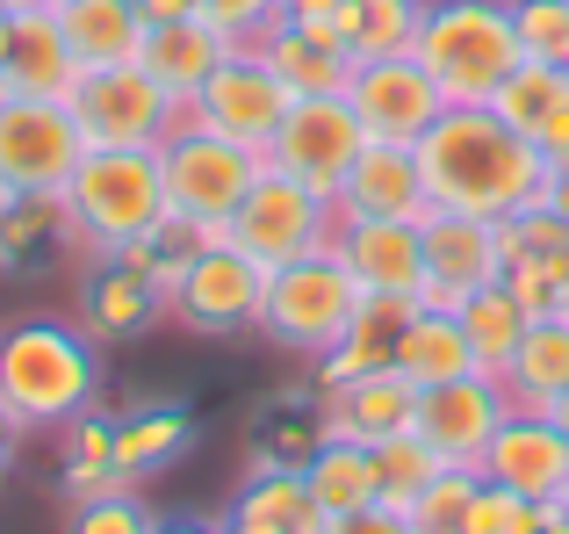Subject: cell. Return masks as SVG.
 <instances>
[{
    "instance_id": "6da1fadb",
    "label": "cell",
    "mask_w": 569,
    "mask_h": 534,
    "mask_svg": "<svg viewBox=\"0 0 569 534\" xmlns=\"http://www.w3.org/2000/svg\"><path fill=\"white\" fill-rule=\"evenodd\" d=\"M418 174H426L432 210L461 217H512L527 202H541L548 159L527 130H512L490 101H447V116L418 138Z\"/></svg>"
},
{
    "instance_id": "7a4b0ae2",
    "label": "cell",
    "mask_w": 569,
    "mask_h": 534,
    "mask_svg": "<svg viewBox=\"0 0 569 534\" xmlns=\"http://www.w3.org/2000/svg\"><path fill=\"white\" fill-rule=\"evenodd\" d=\"M0 397L22 426H72L101 405V339L80 318H22L0 333Z\"/></svg>"
},
{
    "instance_id": "3957f363",
    "label": "cell",
    "mask_w": 569,
    "mask_h": 534,
    "mask_svg": "<svg viewBox=\"0 0 569 534\" xmlns=\"http://www.w3.org/2000/svg\"><path fill=\"white\" fill-rule=\"evenodd\" d=\"M66 217L87 260L130 254L167 225V181H159V145H87L66 181Z\"/></svg>"
},
{
    "instance_id": "277c9868",
    "label": "cell",
    "mask_w": 569,
    "mask_h": 534,
    "mask_svg": "<svg viewBox=\"0 0 569 534\" xmlns=\"http://www.w3.org/2000/svg\"><path fill=\"white\" fill-rule=\"evenodd\" d=\"M411 58L440 80L447 101H490L505 72L527 58L512 29V0H426V29H418Z\"/></svg>"
},
{
    "instance_id": "5b68a950",
    "label": "cell",
    "mask_w": 569,
    "mask_h": 534,
    "mask_svg": "<svg viewBox=\"0 0 569 534\" xmlns=\"http://www.w3.org/2000/svg\"><path fill=\"white\" fill-rule=\"evenodd\" d=\"M361 310V281L347 275V260L325 246L289 267H267V296H260V333L296 362H325L339 347V333Z\"/></svg>"
},
{
    "instance_id": "8992f818",
    "label": "cell",
    "mask_w": 569,
    "mask_h": 534,
    "mask_svg": "<svg viewBox=\"0 0 569 534\" xmlns=\"http://www.w3.org/2000/svg\"><path fill=\"white\" fill-rule=\"evenodd\" d=\"M260 167H267L260 152H246V145H231V138H217V130L188 123V116L167 130V145H159L167 210L188 217V225H202L209 246L231 239V217H238V202H246V188L260 181Z\"/></svg>"
},
{
    "instance_id": "52a82bcc",
    "label": "cell",
    "mask_w": 569,
    "mask_h": 534,
    "mask_svg": "<svg viewBox=\"0 0 569 534\" xmlns=\"http://www.w3.org/2000/svg\"><path fill=\"white\" fill-rule=\"evenodd\" d=\"M332 231H339L332 196H318V188L289 181V174H274V167H260V181L246 188V202H238V217H231V246L252 254L260 267H289L303 254H325Z\"/></svg>"
},
{
    "instance_id": "ba28073f",
    "label": "cell",
    "mask_w": 569,
    "mask_h": 534,
    "mask_svg": "<svg viewBox=\"0 0 569 534\" xmlns=\"http://www.w3.org/2000/svg\"><path fill=\"white\" fill-rule=\"evenodd\" d=\"M87 152V130L51 95H0V188L66 196L72 167Z\"/></svg>"
},
{
    "instance_id": "9c48e42d",
    "label": "cell",
    "mask_w": 569,
    "mask_h": 534,
    "mask_svg": "<svg viewBox=\"0 0 569 534\" xmlns=\"http://www.w3.org/2000/svg\"><path fill=\"white\" fill-rule=\"evenodd\" d=\"M66 109L80 116L87 145H167V130L188 116L144 66H94V72H80L72 95H66Z\"/></svg>"
},
{
    "instance_id": "30bf717a",
    "label": "cell",
    "mask_w": 569,
    "mask_h": 534,
    "mask_svg": "<svg viewBox=\"0 0 569 534\" xmlns=\"http://www.w3.org/2000/svg\"><path fill=\"white\" fill-rule=\"evenodd\" d=\"M361 145H368V123L353 116L347 95H303L281 116L274 145H267V167L303 181V188H318V196H339V181L353 174Z\"/></svg>"
},
{
    "instance_id": "8fae6325",
    "label": "cell",
    "mask_w": 569,
    "mask_h": 534,
    "mask_svg": "<svg viewBox=\"0 0 569 534\" xmlns=\"http://www.w3.org/2000/svg\"><path fill=\"white\" fill-rule=\"evenodd\" d=\"M289 109H296V95L281 87V72L267 66L252 43H238V51L209 72L202 95L188 101V123H202V130H217V138H231V145H246V152L267 159V145H274V130H281Z\"/></svg>"
},
{
    "instance_id": "7c38bea8",
    "label": "cell",
    "mask_w": 569,
    "mask_h": 534,
    "mask_svg": "<svg viewBox=\"0 0 569 534\" xmlns=\"http://www.w3.org/2000/svg\"><path fill=\"white\" fill-rule=\"evenodd\" d=\"M418 239H426V281H418V304L461 310L476 289L505 281V239H498L490 217L426 210V217H418Z\"/></svg>"
},
{
    "instance_id": "4fadbf2b",
    "label": "cell",
    "mask_w": 569,
    "mask_h": 534,
    "mask_svg": "<svg viewBox=\"0 0 569 534\" xmlns=\"http://www.w3.org/2000/svg\"><path fill=\"white\" fill-rule=\"evenodd\" d=\"M260 296H267V267L223 239V246H202V254H194V267L181 275V289H173L167 310L202 339H231V333H252V325H260Z\"/></svg>"
},
{
    "instance_id": "5bb4252c",
    "label": "cell",
    "mask_w": 569,
    "mask_h": 534,
    "mask_svg": "<svg viewBox=\"0 0 569 534\" xmlns=\"http://www.w3.org/2000/svg\"><path fill=\"white\" fill-rule=\"evenodd\" d=\"M505 412H512L505 383L476 368V376H455V383H432V390H418V426H411V434L426 441L440 463L483 469V448H490V434L505 426Z\"/></svg>"
},
{
    "instance_id": "9a60e30c",
    "label": "cell",
    "mask_w": 569,
    "mask_h": 534,
    "mask_svg": "<svg viewBox=\"0 0 569 534\" xmlns=\"http://www.w3.org/2000/svg\"><path fill=\"white\" fill-rule=\"evenodd\" d=\"M347 101H353V116L368 123V138H389V145H418L447 116L440 80H432L418 58H376V66H353Z\"/></svg>"
},
{
    "instance_id": "2e32d148",
    "label": "cell",
    "mask_w": 569,
    "mask_h": 534,
    "mask_svg": "<svg viewBox=\"0 0 569 534\" xmlns=\"http://www.w3.org/2000/svg\"><path fill=\"white\" fill-rule=\"evenodd\" d=\"M483 477L505 484V492L519 498H541V506H562L569 492V434L548 412H505V426L490 434L483 448Z\"/></svg>"
},
{
    "instance_id": "e0dca14e",
    "label": "cell",
    "mask_w": 569,
    "mask_h": 534,
    "mask_svg": "<svg viewBox=\"0 0 569 534\" xmlns=\"http://www.w3.org/2000/svg\"><path fill=\"white\" fill-rule=\"evenodd\" d=\"M332 254L361 281V296H418L426 281V239L411 217H339Z\"/></svg>"
},
{
    "instance_id": "ac0fdd59",
    "label": "cell",
    "mask_w": 569,
    "mask_h": 534,
    "mask_svg": "<svg viewBox=\"0 0 569 534\" xmlns=\"http://www.w3.org/2000/svg\"><path fill=\"white\" fill-rule=\"evenodd\" d=\"M318 426L339 441H361V448H382V441L411 434L418 426V383L403 368H376V376H353L318 390Z\"/></svg>"
},
{
    "instance_id": "d6986e66",
    "label": "cell",
    "mask_w": 569,
    "mask_h": 534,
    "mask_svg": "<svg viewBox=\"0 0 569 534\" xmlns=\"http://www.w3.org/2000/svg\"><path fill=\"white\" fill-rule=\"evenodd\" d=\"M159 318H167V296H159V281L130 254H101V260L80 267V325L101 339V347L152 333Z\"/></svg>"
},
{
    "instance_id": "ffe728a7",
    "label": "cell",
    "mask_w": 569,
    "mask_h": 534,
    "mask_svg": "<svg viewBox=\"0 0 569 534\" xmlns=\"http://www.w3.org/2000/svg\"><path fill=\"white\" fill-rule=\"evenodd\" d=\"M339 217H426V174H418V145H389V138H368L353 174L339 181L332 196Z\"/></svg>"
},
{
    "instance_id": "44dd1931",
    "label": "cell",
    "mask_w": 569,
    "mask_h": 534,
    "mask_svg": "<svg viewBox=\"0 0 569 534\" xmlns=\"http://www.w3.org/2000/svg\"><path fill=\"white\" fill-rule=\"evenodd\" d=\"M252 51L281 72V87H289L296 101L303 95H347L353 87V51L332 29H303V22H289V14H274V22L252 37Z\"/></svg>"
},
{
    "instance_id": "7402d4cb",
    "label": "cell",
    "mask_w": 569,
    "mask_h": 534,
    "mask_svg": "<svg viewBox=\"0 0 569 534\" xmlns=\"http://www.w3.org/2000/svg\"><path fill=\"white\" fill-rule=\"evenodd\" d=\"M231 51H238V43L223 37L217 22H202V14H181V22H152V29H144L138 66L152 72V80H159V87H167V95L188 109V101L209 87V72H217Z\"/></svg>"
},
{
    "instance_id": "603a6c76",
    "label": "cell",
    "mask_w": 569,
    "mask_h": 534,
    "mask_svg": "<svg viewBox=\"0 0 569 534\" xmlns=\"http://www.w3.org/2000/svg\"><path fill=\"white\" fill-rule=\"evenodd\" d=\"M80 254L72 239L66 196H29V188H8L0 196V275H37V267Z\"/></svg>"
},
{
    "instance_id": "cb8c5ba5",
    "label": "cell",
    "mask_w": 569,
    "mask_h": 534,
    "mask_svg": "<svg viewBox=\"0 0 569 534\" xmlns=\"http://www.w3.org/2000/svg\"><path fill=\"white\" fill-rule=\"evenodd\" d=\"M72 80H80V58L66 51V29L58 14H14L8 29V51H0V95H51L66 101Z\"/></svg>"
},
{
    "instance_id": "d4e9b609",
    "label": "cell",
    "mask_w": 569,
    "mask_h": 534,
    "mask_svg": "<svg viewBox=\"0 0 569 534\" xmlns=\"http://www.w3.org/2000/svg\"><path fill=\"white\" fill-rule=\"evenodd\" d=\"M411 310H418V296H361L353 325L339 333V347L318 362V390L376 376V368H397V339H403V325H411Z\"/></svg>"
},
{
    "instance_id": "484cf974",
    "label": "cell",
    "mask_w": 569,
    "mask_h": 534,
    "mask_svg": "<svg viewBox=\"0 0 569 534\" xmlns=\"http://www.w3.org/2000/svg\"><path fill=\"white\" fill-rule=\"evenodd\" d=\"M58 29H66V51L80 58V72L94 66H138L144 51V14L130 0H58Z\"/></svg>"
},
{
    "instance_id": "4316f807",
    "label": "cell",
    "mask_w": 569,
    "mask_h": 534,
    "mask_svg": "<svg viewBox=\"0 0 569 534\" xmlns=\"http://www.w3.org/2000/svg\"><path fill=\"white\" fill-rule=\"evenodd\" d=\"M303 484H310V498H318L325 521H339V513H361V506H382L376 448H361V441H339V434H325L318 448H310Z\"/></svg>"
},
{
    "instance_id": "83f0119b",
    "label": "cell",
    "mask_w": 569,
    "mask_h": 534,
    "mask_svg": "<svg viewBox=\"0 0 569 534\" xmlns=\"http://www.w3.org/2000/svg\"><path fill=\"white\" fill-rule=\"evenodd\" d=\"M505 397L519 412H548L556 397L569 390V318H533L527 339L512 347V362L498 368Z\"/></svg>"
},
{
    "instance_id": "f1b7e54d",
    "label": "cell",
    "mask_w": 569,
    "mask_h": 534,
    "mask_svg": "<svg viewBox=\"0 0 569 534\" xmlns=\"http://www.w3.org/2000/svg\"><path fill=\"white\" fill-rule=\"evenodd\" d=\"M223 521H252V527H281V534H318L325 513H318V498H310V484H303L296 463H252V477L238 484V498H231Z\"/></svg>"
},
{
    "instance_id": "f546056e",
    "label": "cell",
    "mask_w": 569,
    "mask_h": 534,
    "mask_svg": "<svg viewBox=\"0 0 569 534\" xmlns=\"http://www.w3.org/2000/svg\"><path fill=\"white\" fill-rule=\"evenodd\" d=\"M397 368L418 383V390H432V383H455V376H476V347H469V333H461L455 310L418 304L411 325H403V339H397Z\"/></svg>"
},
{
    "instance_id": "4dcf8cb0",
    "label": "cell",
    "mask_w": 569,
    "mask_h": 534,
    "mask_svg": "<svg viewBox=\"0 0 569 534\" xmlns=\"http://www.w3.org/2000/svg\"><path fill=\"white\" fill-rule=\"evenodd\" d=\"M188 448H194V419H188L181 405H138V412L116 419V463H123L130 484L173 469Z\"/></svg>"
},
{
    "instance_id": "1f68e13d",
    "label": "cell",
    "mask_w": 569,
    "mask_h": 534,
    "mask_svg": "<svg viewBox=\"0 0 569 534\" xmlns=\"http://www.w3.org/2000/svg\"><path fill=\"white\" fill-rule=\"evenodd\" d=\"M58 484L66 498H101V492H123V463H116V412H80L66 426V463H58Z\"/></svg>"
},
{
    "instance_id": "d6a6232c",
    "label": "cell",
    "mask_w": 569,
    "mask_h": 534,
    "mask_svg": "<svg viewBox=\"0 0 569 534\" xmlns=\"http://www.w3.org/2000/svg\"><path fill=\"white\" fill-rule=\"evenodd\" d=\"M418 29H426V0H353L347 14V51L353 66H376V58H411Z\"/></svg>"
},
{
    "instance_id": "836d02e7",
    "label": "cell",
    "mask_w": 569,
    "mask_h": 534,
    "mask_svg": "<svg viewBox=\"0 0 569 534\" xmlns=\"http://www.w3.org/2000/svg\"><path fill=\"white\" fill-rule=\"evenodd\" d=\"M461 318V333H469V347H476V368H483V376H498L505 362H512V347L519 339H527V310H519V296L505 289V281H490V289H476L469 304L455 310Z\"/></svg>"
},
{
    "instance_id": "e575fe53",
    "label": "cell",
    "mask_w": 569,
    "mask_h": 534,
    "mask_svg": "<svg viewBox=\"0 0 569 534\" xmlns=\"http://www.w3.org/2000/svg\"><path fill=\"white\" fill-rule=\"evenodd\" d=\"M569 101V72L548 66V58H519L512 72H505V87L490 95V109L505 116L512 130H527V138H541V123Z\"/></svg>"
},
{
    "instance_id": "d590c367",
    "label": "cell",
    "mask_w": 569,
    "mask_h": 534,
    "mask_svg": "<svg viewBox=\"0 0 569 534\" xmlns=\"http://www.w3.org/2000/svg\"><path fill=\"white\" fill-rule=\"evenodd\" d=\"M505 289L519 296L527 318H569V246L512 254V260H505Z\"/></svg>"
},
{
    "instance_id": "8d00e7d4",
    "label": "cell",
    "mask_w": 569,
    "mask_h": 534,
    "mask_svg": "<svg viewBox=\"0 0 569 534\" xmlns=\"http://www.w3.org/2000/svg\"><path fill=\"white\" fill-rule=\"evenodd\" d=\"M476 492H483V469H461V463H447L440 477L426 484V492L411 498V534H461L469 527V506H476Z\"/></svg>"
},
{
    "instance_id": "74e56055",
    "label": "cell",
    "mask_w": 569,
    "mask_h": 534,
    "mask_svg": "<svg viewBox=\"0 0 569 534\" xmlns=\"http://www.w3.org/2000/svg\"><path fill=\"white\" fill-rule=\"evenodd\" d=\"M376 469H382V506H397V513H411V498L426 492L432 477H440V455L426 448L418 434H397V441H382L376 448Z\"/></svg>"
},
{
    "instance_id": "f35d334b",
    "label": "cell",
    "mask_w": 569,
    "mask_h": 534,
    "mask_svg": "<svg viewBox=\"0 0 569 534\" xmlns=\"http://www.w3.org/2000/svg\"><path fill=\"white\" fill-rule=\"evenodd\" d=\"M66 534H159V513L138 498V484H123V492H101V498H72Z\"/></svg>"
},
{
    "instance_id": "ab89813d",
    "label": "cell",
    "mask_w": 569,
    "mask_h": 534,
    "mask_svg": "<svg viewBox=\"0 0 569 534\" xmlns=\"http://www.w3.org/2000/svg\"><path fill=\"white\" fill-rule=\"evenodd\" d=\"M541 521H548L541 498H519V492H505V484L483 477V492H476L469 527H461V534H541Z\"/></svg>"
},
{
    "instance_id": "60d3db41",
    "label": "cell",
    "mask_w": 569,
    "mask_h": 534,
    "mask_svg": "<svg viewBox=\"0 0 569 534\" xmlns=\"http://www.w3.org/2000/svg\"><path fill=\"white\" fill-rule=\"evenodd\" d=\"M512 29L527 58H548V66L569 58V0H512Z\"/></svg>"
},
{
    "instance_id": "b9f144b4",
    "label": "cell",
    "mask_w": 569,
    "mask_h": 534,
    "mask_svg": "<svg viewBox=\"0 0 569 534\" xmlns=\"http://www.w3.org/2000/svg\"><path fill=\"white\" fill-rule=\"evenodd\" d=\"M194 14H202V22H217L231 43H252L281 14V0H194Z\"/></svg>"
},
{
    "instance_id": "7bdbcfd3",
    "label": "cell",
    "mask_w": 569,
    "mask_h": 534,
    "mask_svg": "<svg viewBox=\"0 0 569 534\" xmlns=\"http://www.w3.org/2000/svg\"><path fill=\"white\" fill-rule=\"evenodd\" d=\"M318 534H411L397 506H361V513H339V521H325Z\"/></svg>"
},
{
    "instance_id": "ee69618b",
    "label": "cell",
    "mask_w": 569,
    "mask_h": 534,
    "mask_svg": "<svg viewBox=\"0 0 569 534\" xmlns=\"http://www.w3.org/2000/svg\"><path fill=\"white\" fill-rule=\"evenodd\" d=\"M281 14H289V22H303V29H332V37H347L353 0H281Z\"/></svg>"
},
{
    "instance_id": "f6af8a7d",
    "label": "cell",
    "mask_w": 569,
    "mask_h": 534,
    "mask_svg": "<svg viewBox=\"0 0 569 534\" xmlns=\"http://www.w3.org/2000/svg\"><path fill=\"white\" fill-rule=\"evenodd\" d=\"M533 145H541L548 174H569V101H562V109H556V116L541 123V138H533Z\"/></svg>"
},
{
    "instance_id": "bcb514c9",
    "label": "cell",
    "mask_w": 569,
    "mask_h": 534,
    "mask_svg": "<svg viewBox=\"0 0 569 534\" xmlns=\"http://www.w3.org/2000/svg\"><path fill=\"white\" fill-rule=\"evenodd\" d=\"M130 8H138L144 22H181V14H194V0H130Z\"/></svg>"
},
{
    "instance_id": "7dc6e473",
    "label": "cell",
    "mask_w": 569,
    "mask_h": 534,
    "mask_svg": "<svg viewBox=\"0 0 569 534\" xmlns=\"http://www.w3.org/2000/svg\"><path fill=\"white\" fill-rule=\"evenodd\" d=\"M541 202H548V210H556V217H562V225H569V174H548V188H541Z\"/></svg>"
},
{
    "instance_id": "c3c4849f",
    "label": "cell",
    "mask_w": 569,
    "mask_h": 534,
    "mask_svg": "<svg viewBox=\"0 0 569 534\" xmlns=\"http://www.w3.org/2000/svg\"><path fill=\"white\" fill-rule=\"evenodd\" d=\"M22 434H29V426L14 419V405H8V397H0V455H14V441H22Z\"/></svg>"
},
{
    "instance_id": "681fc988",
    "label": "cell",
    "mask_w": 569,
    "mask_h": 534,
    "mask_svg": "<svg viewBox=\"0 0 569 534\" xmlns=\"http://www.w3.org/2000/svg\"><path fill=\"white\" fill-rule=\"evenodd\" d=\"M159 534H223V521H159Z\"/></svg>"
},
{
    "instance_id": "f907efd6",
    "label": "cell",
    "mask_w": 569,
    "mask_h": 534,
    "mask_svg": "<svg viewBox=\"0 0 569 534\" xmlns=\"http://www.w3.org/2000/svg\"><path fill=\"white\" fill-rule=\"evenodd\" d=\"M8 14H43V8H58V0H0Z\"/></svg>"
},
{
    "instance_id": "816d5d0a",
    "label": "cell",
    "mask_w": 569,
    "mask_h": 534,
    "mask_svg": "<svg viewBox=\"0 0 569 534\" xmlns=\"http://www.w3.org/2000/svg\"><path fill=\"white\" fill-rule=\"evenodd\" d=\"M548 419H556V426H562V434H569V390L556 397V405H548Z\"/></svg>"
},
{
    "instance_id": "f5cc1de1",
    "label": "cell",
    "mask_w": 569,
    "mask_h": 534,
    "mask_svg": "<svg viewBox=\"0 0 569 534\" xmlns=\"http://www.w3.org/2000/svg\"><path fill=\"white\" fill-rule=\"evenodd\" d=\"M223 534H281V527H252V521H223Z\"/></svg>"
},
{
    "instance_id": "db71d44e",
    "label": "cell",
    "mask_w": 569,
    "mask_h": 534,
    "mask_svg": "<svg viewBox=\"0 0 569 534\" xmlns=\"http://www.w3.org/2000/svg\"><path fill=\"white\" fill-rule=\"evenodd\" d=\"M8 29H14V14H8V8H0V51H8Z\"/></svg>"
},
{
    "instance_id": "11a10c76",
    "label": "cell",
    "mask_w": 569,
    "mask_h": 534,
    "mask_svg": "<svg viewBox=\"0 0 569 534\" xmlns=\"http://www.w3.org/2000/svg\"><path fill=\"white\" fill-rule=\"evenodd\" d=\"M8 469H14V455H0V492H8Z\"/></svg>"
},
{
    "instance_id": "9f6ffc18",
    "label": "cell",
    "mask_w": 569,
    "mask_h": 534,
    "mask_svg": "<svg viewBox=\"0 0 569 534\" xmlns=\"http://www.w3.org/2000/svg\"><path fill=\"white\" fill-rule=\"evenodd\" d=\"M562 513H569V492H562Z\"/></svg>"
}]
</instances>
